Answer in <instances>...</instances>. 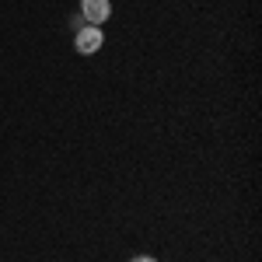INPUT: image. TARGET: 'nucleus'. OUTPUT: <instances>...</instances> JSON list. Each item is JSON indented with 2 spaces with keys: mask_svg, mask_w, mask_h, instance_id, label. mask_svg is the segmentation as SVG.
I'll return each instance as SVG.
<instances>
[{
  "mask_svg": "<svg viewBox=\"0 0 262 262\" xmlns=\"http://www.w3.org/2000/svg\"><path fill=\"white\" fill-rule=\"evenodd\" d=\"M101 46H105V32H101L98 25H84V28H77V53L91 56V53H98Z\"/></svg>",
  "mask_w": 262,
  "mask_h": 262,
  "instance_id": "nucleus-1",
  "label": "nucleus"
},
{
  "mask_svg": "<svg viewBox=\"0 0 262 262\" xmlns=\"http://www.w3.org/2000/svg\"><path fill=\"white\" fill-rule=\"evenodd\" d=\"M108 14H112V4L108 0H81V18L88 25H98L101 28V21H108Z\"/></svg>",
  "mask_w": 262,
  "mask_h": 262,
  "instance_id": "nucleus-2",
  "label": "nucleus"
},
{
  "mask_svg": "<svg viewBox=\"0 0 262 262\" xmlns=\"http://www.w3.org/2000/svg\"><path fill=\"white\" fill-rule=\"evenodd\" d=\"M129 262H154V259H150V255H133Z\"/></svg>",
  "mask_w": 262,
  "mask_h": 262,
  "instance_id": "nucleus-3",
  "label": "nucleus"
}]
</instances>
